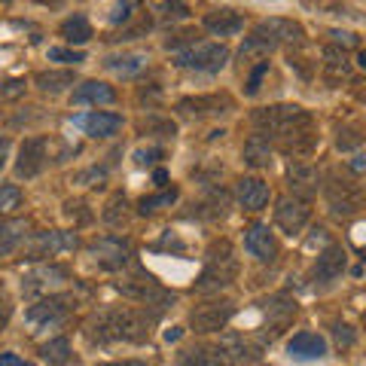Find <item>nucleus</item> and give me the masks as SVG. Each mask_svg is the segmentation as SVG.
Masks as SVG:
<instances>
[{
  "label": "nucleus",
  "mask_w": 366,
  "mask_h": 366,
  "mask_svg": "<svg viewBox=\"0 0 366 366\" xmlns=\"http://www.w3.org/2000/svg\"><path fill=\"white\" fill-rule=\"evenodd\" d=\"M351 79V61L345 49H339V46H327L324 49V83L339 89L342 83H348Z\"/></svg>",
  "instance_id": "obj_14"
},
{
  "label": "nucleus",
  "mask_w": 366,
  "mask_h": 366,
  "mask_svg": "<svg viewBox=\"0 0 366 366\" xmlns=\"http://www.w3.org/2000/svg\"><path fill=\"white\" fill-rule=\"evenodd\" d=\"M76 125L86 134H92V137H113V134L122 129V117H117V113H101V110H95V113H89V117H79Z\"/></svg>",
  "instance_id": "obj_17"
},
{
  "label": "nucleus",
  "mask_w": 366,
  "mask_h": 366,
  "mask_svg": "<svg viewBox=\"0 0 366 366\" xmlns=\"http://www.w3.org/2000/svg\"><path fill=\"white\" fill-rule=\"evenodd\" d=\"M333 336H336V342H339V348H351V345H354V330H351L348 324H336V327H333Z\"/></svg>",
  "instance_id": "obj_41"
},
{
  "label": "nucleus",
  "mask_w": 366,
  "mask_h": 366,
  "mask_svg": "<svg viewBox=\"0 0 366 366\" xmlns=\"http://www.w3.org/2000/svg\"><path fill=\"white\" fill-rule=\"evenodd\" d=\"M67 357H71V345H67V339H52V342H46L43 345V360L46 363L61 366V363H67Z\"/></svg>",
  "instance_id": "obj_32"
},
{
  "label": "nucleus",
  "mask_w": 366,
  "mask_h": 366,
  "mask_svg": "<svg viewBox=\"0 0 366 366\" xmlns=\"http://www.w3.org/2000/svg\"><path fill=\"white\" fill-rule=\"evenodd\" d=\"M79 242L74 232H59V229H52V232H40L31 238L28 244V254L31 259H40V257H52V254H61V250H74Z\"/></svg>",
  "instance_id": "obj_9"
},
{
  "label": "nucleus",
  "mask_w": 366,
  "mask_h": 366,
  "mask_svg": "<svg viewBox=\"0 0 366 366\" xmlns=\"http://www.w3.org/2000/svg\"><path fill=\"white\" fill-rule=\"evenodd\" d=\"M229 59V49L223 43H196L189 49L177 52L180 67H196V71H220Z\"/></svg>",
  "instance_id": "obj_6"
},
{
  "label": "nucleus",
  "mask_w": 366,
  "mask_h": 366,
  "mask_svg": "<svg viewBox=\"0 0 366 366\" xmlns=\"http://www.w3.org/2000/svg\"><path fill=\"white\" fill-rule=\"evenodd\" d=\"M6 153H9V137H0V168L6 162Z\"/></svg>",
  "instance_id": "obj_50"
},
{
  "label": "nucleus",
  "mask_w": 366,
  "mask_h": 366,
  "mask_svg": "<svg viewBox=\"0 0 366 366\" xmlns=\"http://www.w3.org/2000/svg\"><path fill=\"white\" fill-rule=\"evenodd\" d=\"M61 37L67 40V43H86V40H92V25H89V19L86 16H71L67 21H61Z\"/></svg>",
  "instance_id": "obj_28"
},
{
  "label": "nucleus",
  "mask_w": 366,
  "mask_h": 366,
  "mask_svg": "<svg viewBox=\"0 0 366 366\" xmlns=\"http://www.w3.org/2000/svg\"><path fill=\"white\" fill-rule=\"evenodd\" d=\"M46 159H49V147H46V137H28L19 150V162H16V174L19 177H37L46 168Z\"/></svg>",
  "instance_id": "obj_8"
},
{
  "label": "nucleus",
  "mask_w": 366,
  "mask_h": 366,
  "mask_svg": "<svg viewBox=\"0 0 366 366\" xmlns=\"http://www.w3.org/2000/svg\"><path fill=\"white\" fill-rule=\"evenodd\" d=\"M174 199H177V189H165L162 196L144 199V202H141V214H153V211H159V208H165V204H171Z\"/></svg>",
  "instance_id": "obj_37"
},
{
  "label": "nucleus",
  "mask_w": 366,
  "mask_h": 366,
  "mask_svg": "<svg viewBox=\"0 0 366 366\" xmlns=\"http://www.w3.org/2000/svg\"><path fill=\"white\" fill-rule=\"evenodd\" d=\"M104 64L110 67V71L122 74V76H132V74H137V71H144L147 55H141V52H132V55H113V59H107Z\"/></svg>",
  "instance_id": "obj_30"
},
{
  "label": "nucleus",
  "mask_w": 366,
  "mask_h": 366,
  "mask_svg": "<svg viewBox=\"0 0 366 366\" xmlns=\"http://www.w3.org/2000/svg\"><path fill=\"white\" fill-rule=\"evenodd\" d=\"M113 101H117V92L98 79H86L74 89V104H113Z\"/></svg>",
  "instance_id": "obj_21"
},
{
  "label": "nucleus",
  "mask_w": 366,
  "mask_h": 366,
  "mask_svg": "<svg viewBox=\"0 0 366 366\" xmlns=\"http://www.w3.org/2000/svg\"><path fill=\"white\" fill-rule=\"evenodd\" d=\"M235 196L247 211H259L269 204V183L259 177H242L235 183Z\"/></svg>",
  "instance_id": "obj_15"
},
{
  "label": "nucleus",
  "mask_w": 366,
  "mask_h": 366,
  "mask_svg": "<svg viewBox=\"0 0 366 366\" xmlns=\"http://www.w3.org/2000/svg\"><path fill=\"white\" fill-rule=\"evenodd\" d=\"M274 223H278L287 235L302 232V226L308 223V204L293 199V196H284L278 202V208H274Z\"/></svg>",
  "instance_id": "obj_10"
},
{
  "label": "nucleus",
  "mask_w": 366,
  "mask_h": 366,
  "mask_svg": "<svg viewBox=\"0 0 366 366\" xmlns=\"http://www.w3.org/2000/svg\"><path fill=\"white\" fill-rule=\"evenodd\" d=\"M25 235H28L25 220H4L0 223V257L13 254V250L25 242Z\"/></svg>",
  "instance_id": "obj_26"
},
{
  "label": "nucleus",
  "mask_w": 366,
  "mask_h": 366,
  "mask_svg": "<svg viewBox=\"0 0 366 366\" xmlns=\"http://www.w3.org/2000/svg\"><path fill=\"white\" fill-rule=\"evenodd\" d=\"M235 315V302L232 300H211V302H202L192 308L189 315V327L196 330V333H217V330H223L229 324V317Z\"/></svg>",
  "instance_id": "obj_4"
},
{
  "label": "nucleus",
  "mask_w": 366,
  "mask_h": 366,
  "mask_svg": "<svg viewBox=\"0 0 366 366\" xmlns=\"http://www.w3.org/2000/svg\"><path fill=\"white\" fill-rule=\"evenodd\" d=\"M287 177H290V189H293V199H312L317 187H320V174H317V168H312L308 162H290V171H287Z\"/></svg>",
  "instance_id": "obj_13"
},
{
  "label": "nucleus",
  "mask_w": 366,
  "mask_h": 366,
  "mask_svg": "<svg viewBox=\"0 0 366 366\" xmlns=\"http://www.w3.org/2000/svg\"><path fill=\"white\" fill-rule=\"evenodd\" d=\"M266 71H269V61H259L257 67H254V74L247 76V95H257L259 92V86H262V76H266Z\"/></svg>",
  "instance_id": "obj_39"
},
{
  "label": "nucleus",
  "mask_w": 366,
  "mask_h": 366,
  "mask_svg": "<svg viewBox=\"0 0 366 366\" xmlns=\"http://www.w3.org/2000/svg\"><path fill=\"white\" fill-rule=\"evenodd\" d=\"M287 351L290 357H302V360H317L327 354V339L317 336V333H296L287 342Z\"/></svg>",
  "instance_id": "obj_19"
},
{
  "label": "nucleus",
  "mask_w": 366,
  "mask_h": 366,
  "mask_svg": "<svg viewBox=\"0 0 366 366\" xmlns=\"http://www.w3.org/2000/svg\"><path fill=\"white\" fill-rule=\"evenodd\" d=\"M360 67H366V49H360Z\"/></svg>",
  "instance_id": "obj_54"
},
{
  "label": "nucleus",
  "mask_w": 366,
  "mask_h": 366,
  "mask_svg": "<svg viewBox=\"0 0 366 366\" xmlns=\"http://www.w3.org/2000/svg\"><path fill=\"white\" fill-rule=\"evenodd\" d=\"M180 366H238L220 345H196L183 351Z\"/></svg>",
  "instance_id": "obj_16"
},
{
  "label": "nucleus",
  "mask_w": 366,
  "mask_h": 366,
  "mask_svg": "<svg viewBox=\"0 0 366 366\" xmlns=\"http://www.w3.org/2000/svg\"><path fill=\"white\" fill-rule=\"evenodd\" d=\"M153 180L159 183V187H165V180H168V174H165V171H162V168H159V171H156V174H153Z\"/></svg>",
  "instance_id": "obj_53"
},
{
  "label": "nucleus",
  "mask_w": 366,
  "mask_h": 366,
  "mask_svg": "<svg viewBox=\"0 0 366 366\" xmlns=\"http://www.w3.org/2000/svg\"><path fill=\"white\" fill-rule=\"evenodd\" d=\"M327 202H330V211L339 214V217H351L363 208V189L351 180H339V177H330L327 180Z\"/></svg>",
  "instance_id": "obj_5"
},
{
  "label": "nucleus",
  "mask_w": 366,
  "mask_h": 366,
  "mask_svg": "<svg viewBox=\"0 0 366 366\" xmlns=\"http://www.w3.org/2000/svg\"><path fill=\"white\" fill-rule=\"evenodd\" d=\"M348 168L354 171V174H366V156H363V153H357L354 159H348Z\"/></svg>",
  "instance_id": "obj_48"
},
{
  "label": "nucleus",
  "mask_w": 366,
  "mask_h": 366,
  "mask_svg": "<svg viewBox=\"0 0 366 366\" xmlns=\"http://www.w3.org/2000/svg\"><path fill=\"white\" fill-rule=\"evenodd\" d=\"M0 366H31L19 357V354H0Z\"/></svg>",
  "instance_id": "obj_49"
},
{
  "label": "nucleus",
  "mask_w": 366,
  "mask_h": 366,
  "mask_svg": "<svg viewBox=\"0 0 366 366\" xmlns=\"http://www.w3.org/2000/svg\"><path fill=\"white\" fill-rule=\"evenodd\" d=\"M153 317L137 308H113V312H101L89 324L92 342H144L150 336Z\"/></svg>",
  "instance_id": "obj_1"
},
{
  "label": "nucleus",
  "mask_w": 366,
  "mask_h": 366,
  "mask_svg": "<svg viewBox=\"0 0 366 366\" xmlns=\"http://www.w3.org/2000/svg\"><path fill=\"white\" fill-rule=\"evenodd\" d=\"M254 125H257V134L262 137H293V134H302V132H312V113L296 107V104H274V107H259L254 113Z\"/></svg>",
  "instance_id": "obj_2"
},
{
  "label": "nucleus",
  "mask_w": 366,
  "mask_h": 366,
  "mask_svg": "<svg viewBox=\"0 0 366 366\" xmlns=\"http://www.w3.org/2000/svg\"><path fill=\"white\" fill-rule=\"evenodd\" d=\"M89 254L95 257L101 266H107V269H122L125 262H129V244H125L122 238L107 235V238H98V242L89 247Z\"/></svg>",
  "instance_id": "obj_12"
},
{
  "label": "nucleus",
  "mask_w": 366,
  "mask_h": 366,
  "mask_svg": "<svg viewBox=\"0 0 366 366\" xmlns=\"http://www.w3.org/2000/svg\"><path fill=\"white\" fill-rule=\"evenodd\" d=\"M21 204V189L16 183H4L0 187V211H16Z\"/></svg>",
  "instance_id": "obj_36"
},
{
  "label": "nucleus",
  "mask_w": 366,
  "mask_h": 366,
  "mask_svg": "<svg viewBox=\"0 0 366 366\" xmlns=\"http://www.w3.org/2000/svg\"><path fill=\"white\" fill-rule=\"evenodd\" d=\"M254 37L269 43V46H278V43L300 46L305 40V31L290 19H269V21H259V25L254 28Z\"/></svg>",
  "instance_id": "obj_7"
},
{
  "label": "nucleus",
  "mask_w": 366,
  "mask_h": 366,
  "mask_svg": "<svg viewBox=\"0 0 366 366\" xmlns=\"http://www.w3.org/2000/svg\"><path fill=\"white\" fill-rule=\"evenodd\" d=\"M83 208H86L83 202H67V204H64V214H67V217H74V214H76V217H79V223H89V220H92V214L83 211Z\"/></svg>",
  "instance_id": "obj_45"
},
{
  "label": "nucleus",
  "mask_w": 366,
  "mask_h": 366,
  "mask_svg": "<svg viewBox=\"0 0 366 366\" xmlns=\"http://www.w3.org/2000/svg\"><path fill=\"white\" fill-rule=\"evenodd\" d=\"M345 272V250H342L339 244H330L324 254L317 257V266H315V278L317 281H336L339 274Z\"/></svg>",
  "instance_id": "obj_20"
},
{
  "label": "nucleus",
  "mask_w": 366,
  "mask_h": 366,
  "mask_svg": "<svg viewBox=\"0 0 366 366\" xmlns=\"http://www.w3.org/2000/svg\"><path fill=\"white\" fill-rule=\"evenodd\" d=\"M71 302H74L71 296H49V300L28 308V320H34V324H40V320H59L71 312Z\"/></svg>",
  "instance_id": "obj_22"
},
{
  "label": "nucleus",
  "mask_w": 366,
  "mask_h": 366,
  "mask_svg": "<svg viewBox=\"0 0 366 366\" xmlns=\"http://www.w3.org/2000/svg\"><path fill=\"white\" fill-rule=\"evenodd\" d=\"M49 59L52 61H64V64H79L86 61L83 52H74V49H61V46H55V49H49Z\"/></svg>",
  "instance_id": "obj_38"
},
{
  "label": "nucleus",
  "mask_w": 366,
  "mask_h": 366,
  "mask_svg": "<svg viewBox=\"0 0 366 366\" xmlns=\"http://www.w3.org/2000/svg\"><path fill=\"white\" fill-rule=\"evenodd\" d=\"M244 162L250 168H266L272 162V144L262 134H250L244 141Z\"/></svg>",
  "instance_id": "obj_25"
},
{
  "label": "nucleus",
  "mask_w": 366,
  "mask_h": 366,
  "mask_svg": "<svg viewBox=\"0 0 366 366\" xmlns=\"http://www.w3.org/2000/svg\"><path fill=\"white\" fill-rule=\"evenodd\" d=\"M104 366H147L141 360H119V363H104Z\"/></svg>",
  "instance_id": "obj_52"
},
{
  "label": "nucleus",
  "mask_w": 366,
  "mask_h": 366,
  "mask_svg": "<svg viewBox=\"0 0 366 366\" xmlns=\"http://www.w3.org/2000/svg\"><path fill=\"white\" fill-rule=\"evenodd\" d=\"M101 180H104V171L101 168H92V171L76 174V183H86V187H101Z\"/></svg>",
  "instance_id": "obj_42"
},
{
  "label": "nucleus",
  "mask_w": 366,
  "mask_h": 366,
  "mask_svg": "<svg viewBox=\"0 0 366 366\" xmlns=\"http://www.w3.org/2000/svg\"><path fill=\"white\" fill-rule=\"evenodd\" d=\"M278 147H281V153H287L293 159H302L317 147V134L315 132H302V134L284 137V141H278Z\"/></svg>",
  "instance_id": "obj_27"
},
{
  "label": "nucleus",
  "mask_w": 366,
  "mask_h": 366,
  "mask_svg": "<svg viewBox=\"0 0 366 366\" xmlns=\"http://www.w3.org/2000/svg\"><path fill=\"white\" fill-rule=\"evenodd\" d=\"M274 49V46H269V43H262V40H257V37H247L244 40V46H242V61H266L269 59V52Z\"/></svg>",
  "instance_id": "obj_33"
},
{
  "label": "nucleus",
  "mask_w": 366,
  "mask_h": 366,
  "mask_svg": "<svg viewBox=\"0 0 366 366\" xmlns=\"http://www.w3.org/2000/svg\"><path fill=\"white\" fill-rule=\"evenodd\" d=\"M220 348H223L235 363L254 357V354H250V348H247V342H244V336H238V333H226V336L220 339Z\"/></svg>",
  "instance_id": "obj_31"
},
{
  "label": "nucleus",
  "mask_w": 366,
  "mask_h": 366,
  "mask_svg": "<svg viewBox=\"0 0 366 366\" xmlns=\"http://www.w3.org/2000/svg\"><path fill=\"white\" fill-rule=\"evenodd\" d=\"M232 101L220 98V95H208V98H183L177 110L183 117H208V113H223L220 107H229Z\"/></svg>",
  "instance_id": "obj_23"
},
{
  "label": "nucleus",
  "mask_w": 366,
  "mask_h": 366,
  "mask_svg": "<svg viewBox=\"0 0 366 366\" xmlns=\"http://www.w3.org/2000/svg\"><path fill=\"white\" fill-rule=\"evenodd\" d=\"M132 9H134V4H119L117 9H113V16H110V21L113 25H119V21H125L132 16Z\"/></svg>",
  "instance_id": "obj_46"
},
{
  "label": "nucleus",
  "mask_w": 366,
  "mask_h": 366,
  "mask_svg": "<svg viewBox=\"0 0 366 366\" xmlns=\"http://www.w3.org/2000/svg\"><path fill=\"white\" fill-rule=\"evenodd\" d=\"M244 250L250 257H257L259 262H272L274 254H278V244H274L269 226H262V223L247 226L244 229Z\"/></svg>",
  "instance_id": "obj_11"
},
{
  "label": "nucleus",
  "mask_w": 366,
  "mask_h": 366,
  "mask_svg": "<svg viewBox=\"0 0 366 366\" xmlns=\"http://www.w3.org/2000/svg\"><path fill=\"white\" fill-rule=\"evenodd\" d=\"M43 92H64L67 86H74V71H43L37 74V79H34Z\"/></svg>",
  "instance_id": "obj_29"
},
{
  "label": "nucleus",
  "mask_w": 366,
  "mask_h": 366,
  "mask_svg": "<svg viewBox=\"0 0 366 366\" xmlns=\"http://www.w3.org/2000/svg\"><path fill=\"white\" fill-rule=\"evenodd\" d=\"M177 339H180V327H171L165 333V342H177Z\"/></svg>",
  "instance_id": "obj_51"
},
{
  "label": "nucleus",
  "mask_w": 366,
  "mask_h": 366,
  "mask_svg": "<svg viewBox=\"0 0 366 366\" xmlns=\"http://www.w3.org/2000/svg\"><path fill=\"white\" fill-rule=\"evenodd\" d=\"M25 92V83L21 79H9V83L0 86V98H19Z\"/></svg>",
  "instance_id": "obj_44"
},
{
  "label": "nucleus",
  "mask_w": 366,
  "mask_h": 366,
  "mask_svg": "<svg viewBox=\"0 0 366 366\" xmlns=\"http://www.w3.org/2000/svg\"><path fill=\"white\" fill-rule=\"evenodd\" d=\"M360 144H363V132L357 129V125H342L339 137H336V147H339V150L348 153V150H357Z\"/></svg>",
  "instance_id": "obj_35"
},
{
  "label": "nucleus",
  "mask_w": 366,
  "mask_h": 366,
  "mask_svg": "<svg viewBox=\"0 0 366 366\" xmlns=\"http://www.w3.org/2000/svg\"><path fill=\"white\" fill-rule=\"evenodd\" d=\"M9 317H13V300L0 290V330H4L9 324Z\"/></svg>",
  "instance_id": "obj_43"
},
{
  "label": "nucleus",
  "mask_w": 366,
  "mask_h": 366,
  "mask_svg": "<svg viewBox=\"0 0 366 366\" xmlns=\"http://www.w3.org/2000/svg\"><path fill=\"white\" fill-rule=\"evenodd\" d=\"M330 37H333L339 46H342V43H345V46L357 43V34H351V31H330Z\"/></svg>",
  "instance_id": "obj_47"
},
{
  "label": "nucleus",
  "mask_w": 366,
  "mask_h": 366,
  "mask_svg": "<svg viewBox=\"0 0 366 366\" xmlns=\"http://www.w3.org/2000/svg\"><path fill=\"white\" fill-rule=\"evenodd\" d=\"M129 202H125V196H113L110 202H107V208H104V220L110 223V226H122L125 220H129Z\"/></svg>",
  "instance_id": "obj_34"
},
{
  "label": "nucleus",
  "mask_w": 366,
  "mask_h": 366,
  "mask_svg": "<svg viewBox=\"0 0 366 366\" xmlns=\"http://www.w3.org/2000/svg\"><path fill=\"white\" fill-rule=\"evenodd\" d=\"M64 278H67V272L61 266H40V269H34L25 281H21V290H25L28 296H34V293L49 287L52 281H64Z\"/></svg>",
  "instance_id": "obj_24"
},
{
  "label": "nucleus",
  "mask_w": 366,
  "mask_h": 366,
  "mask_svg": "<svg viewBox=\"0 0 366 366\" xmlns=\"http://www.w3.org/2000/svg\"><path fill=\"white\" fill-rule=\"evenodd\" d=\"M204 28H208L214 37H232L244 28V19L235 13V9H211L204 16Z\"/></svg>",
  "instance_id": "obj_18"
},
{
  "label": "nucleus",
  "mask_w": 366,
  "mask_h": 366,
  "mask_svg": "<svg viewBox=\"0 0 366 366\" xmlns=\"http://www.w3.org/2000/svg\"><path fill=\"white\" fill-rule=\"evenodd\" d=\"M156 159H162V150H159V147H147V150H137L134 153V165H153Z\"/></svg>",
  "instance_id": "obj_40"
},
{
  "label": "nucleus",
  "mask_w": 366,
  "mask_h": 366,
  "mask_svg": "<svg viewBox=\"0 0 366 366\" xmlns=\"http://www.w3.org/2000/svg\"><path fill=\"white\" fill-rule=\"evenodd\" d=\"M235 274H238V262L232 257V244H229V242H217L208 250V266H204L196 290L199 293L223 290V287H229V284L235 281Z\"/></svg>",
  "instance_id": "obj_3"
}]
</instances>
